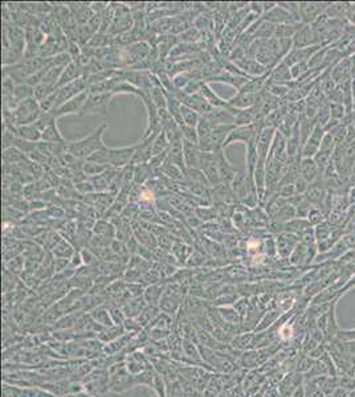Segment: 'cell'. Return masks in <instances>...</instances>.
Segmentation results:
<instances>
[{"mask_svg":"<svg viewBox=\"0 0 355 397\" xmlns=\"http://www.w3.org/2000/svg\"><path fill=\"white\" fill-rule=\"evenodd\" d=\"M330 4L323 3H300V19L304 24H313L317 19L321 18L325 10H327Z\"/></svg>","mask_w":355,"mask_h":397,"instance_id":"obj_8","label":"cell"},{"mask_svg":"<svg viewBox=\"0 0 355 397\" xmlns=\"http://www.w3.org/2000/svg\"><path fill=\"white\" fill-rule=\"evenodd\" d=\"M350 4L348 3H337V4H330L326 10V16L327 18H341L342 15H347Z\"/></svg>","mask_w":355,"mask_h":397,"instance_id":"obj_33","label":"cell"},{"mask_svg":"<svg viewBox=\"0 0 355 397\" xmlns=\"http://www.w3.org/2000/svg\"><path fill=\"white\" fill-rule=\"evenodd\" d=\"M306 188H308V181L305 179H302V177H299L294 183L295 193H302L304 191H306Z\"/></svg>","mask_w":355,"mask_h":397,"instance_id":"obj_46","label":"cell"},{"mask_svg":"<svg viewBox=\"0 0 355 397\" xmlns=\"http://www.w3.org/2000/svg\"><path fill=\"white\" fill-rule=\"evenodd\" d=\"M200 149L196 143L189 142L183 139V156H185V163L187 170L189 168H198L199 164Z\"/></svg>","mask_w":355,"mask_h":397,"instance_id":"obj_10","label":"cell"},{"mask_svg":"<svg viewBox=\"0 0 355 397\" xmlns=\"http://www.w3.org/2000/svg\"><path fill=\"white\" fill-rule=\"evenodd\" d=\"M290 81H293L290 68L281 61L280 64L274 68L273 71H272V73H270L269 82H273V84H285V85H289V82Z\"/></svg>","mask_w":355,"mask_h":397,"instance_id":"obj_16","label":"cell"},{"mask_svg":"<svg viewBox=\"0 0 355 397\" xmlns=\"http://www.w3.org/2000/svg\"><path fill=\"white\" fill-rule=\"evenodd\" d=\"M217 309H219V312H220L224 322L228 323V324H239L242 320L233 306H223V307H217Z\"/></svg>","mask_w":355,"mask_h":397,"instance_id":"obj_29","label":"cell"},{"mask_svg":"<svg viewBox=\"0 0 355 397\" xmlns=\"http://www.w3.org/2000/svg\"><path fill=\"white\" fill-rule=\"evenodd\" d=\"M32 97H35V88H33V86L28 85L27 82L15 85L12 98H14V102L16 103V106H18L20 102L25 101V99L32 98Z\"/></svg>","mask_w":355,"mask_h":397,"instance_id":"obj_20","label":"cell"},{"mask_svg":"<svg viewBox=\"0 0 355 397\" xmlns=\"http://www.w3.org/2000/svg\"><path fill=\"white\" fill-rule=\"evenodd\" d=\"M6 269L10 270L15 276H19V274L23 273V270H25V261L23 259L22 255H15L6 262Z\"/></svg>","mask_w":355,"mask_h":397,"instance_id":"obj_31","label":"cell"},{"mask_svg":"<svg viewBox=\"0 0 355 397\" xmlns=\"http://www.w3.org/2000/svg\"><path fill=\"white\" fill-rule=\"evenodd\" d=\"M344 111H346V107L342 105V103H330V114L331 118L335 119V121H339L342 118L344 117ZM347 113V111H346Z\"/></svg>","mask_w":355,"mask_h":397,"instance_id":"obj_42","label":"cell"},{"mask_svg":"<svg viewBox=\"0 0 355 397\" xmlns=\"http://www.w3.org/2000/svg\"><path fill=\"white\" fill-rule=\"evenodd\" d=\"M147 303H146L145 298L139 297V298H133V299H129L126 303L121 306L122 310H124L125 315L126 318H138L139 314L143 311Z\"/></svg>","mask_w":355,"mask_h":397,"instance_id":"obj_17","label":"cell"},{"mask_svg":"<svg viewBox=\"0 0 355 397\" xmlns=\"http://www.w3.org/2000/svg\"><path fill=\"white\" fill-rule=\"evenodd\" d=\"M48 213H49V216H53V217H61L63 215H64V211L60 210L58 207H50L49 210H48Z\"/></svg>","mask_w":355,"mask_h":397,"instance_id":"obj_48","label":"cell"},{"mask_svg":"<svg viewBox=\"0 0 355 397\" xmlns=\"http://www.w3.org/2000/svg\"><path fill=\"white\" fill-rule=\"evenodd\" d=\"M109 231L115 232L114 228L111 227L110 224L106 223V221H98V223L94 224V233L98 234V236H107V237H109V234H110L111 237H113L114 233H110Z\"/></svg>","mask_w":355,"mask_h":397,"instance_id":"obj_40","label":"cell"},{"mask_svg":"<svg viewBox=\"0 0 355 397\" xmlns=\"http://www.w3.org/2000/svg\"><path fill=\"white\" fill-rule=\"evenodd\" d=\"M138 149V143L128 147H121V149H110L109 150V164L115 170H122L125 167L132 164L134 155Z\"/></svg>","mask_w":355,"mask_h":397,"instance_id":"obj_4","label":"cell"},{"mask_svg":"<svg viewBox=\"0 0 355 397\" xmlns=\"http://www.w3.org/2000/svg\"><path fill=\"white\" fill-rule=\"evenodd\" d=\"M105 130H106V124H102L89 137H85L80 141H75V142H68V153L72 154L76 159L86 160L89 156H92L96 151L105 146L102 141Z\"/></svg>","mask_w":355,"mask_h":397,"instance_id":"obj_1","label":"cell"},{"mask_svg":"<svg viewBox=\"0 0 355 397\" xmlns=\"http://www.w3.org/2000/svg\"><path fill=\"white\" fill-rule=\"evenodd\" d=\"M61 397H89V396L85 393V392H80V393H69Z\"/></svg>","mask_w":355,"mask_h":397,"instance_id":"obj_50","label":"cell"},{"mask_svg":"<svg viewBox=\"0 0 355 397\" xmlns=\"http://www.w3.org/2000/svg\"><path fill=\"white\" fill-rule=\"evenodd\" d=\"M318 172H320V170H318V167H317L316 162H314L312 158H305V159L302 160V163H301V177L302 179H305L308 183H312V181H314V179L317 177Z\"/></svg>","mask_w":355,"mask_h":397,"instance_id":"obj_21","label":"cell"},{"mask_svg":"<svg viewBox=\"0 0 355 397\" xmlns=\"http://www.w3.org/2000/svg\"><path fill=\"white\" fill-rule=\"evenodd\" d=\"M181 131H182V137L185 141H189V142L192 143H199V137H198V130L195 127H190V126H181Z\"/></svg>","mask_w":355,"mask_h":397,"instance_id":"obj_38","label":"cell"},{"mask_svg":"<svg viewBox=\"0 0 355 397\" xmlns=\"http://www.w3.org/2000/svg\"><path fill=\"white\" fill-rule=\"evenodd\" d=\"M153 175L151 170H150L149 163L138 164L134 166V183L135 184H143L146 180H149L150 176Z\"/></svg>","mask_w":355,"mask_h":397,"instance_id":"obj_30","label":"cell"},{"mask_svg":"<svg viewBox=\"0 0 355 397\" xmlns=\"http://www.w3.org/2000/svg\"><path fill=\"white\" fill-rule=\"evenodd\" d=\"M347 18L350 19V22L355 25V4H350V8L347 11Z\"/></svg>","mask_w":355,"mask_h":397,"instance_id":"obj_49","label":"cell"},{"mask_svg":"<svg viewBox=\"0 0 355 397\" xmlns=\"http://www.w3.org/2000/svg\"><path fill=\"white\" fill-rule=\"evenodd\" d=\"M313 45H318V44H317L316 35H314L312 25L302 23L300 28L297 29L294 37H293V48L291 49H301V48H308V46Z\"/></svg>","mask_w":355,"mask_h":397,"instance_id":"obj_7","label":"cell"},{"mask_svg":"<svg viewBox=\"0 0 355 397\" xmlns=\"http://www.w3.org/2000/svg\"><path fill=\"white\" fill-rule=\"evenodd\" d=\"M251 344V335L244 334V335H238L233 338V341L231 342V346L234 350H245L249 347Z\"/></svg>","mask_w":355,"mask_h":397,"instance_id":"obj_39","label":"cell"},{"mask_svg":"<svg viewBox=\"0 0 355 397\" xmlns=\"http://www.w3.org/2000/svg\"><path fill=\"white\" fill-rule=\"evenodd\" d=\"M90 316H92L93 320H94L98 326L102 327V328L114 326L110 312H109L107 309H105V306H97V307H94V309L92 310V312H90Z\"/></svg>","mask_w":355,"mask_h":397,"instance_id":"obj_18","label":"cell"},{"mask_svg":"<svg viewBox=\"0 0 355 397\" xmlns=\"http://www.w3.org/2000/svg\"><path fill=\"white\" fill-rule=\"evenodd\" d=\"M200 94H202L203 98L206 99L207 102L210 103L212 107H217V109H229V107H231L228 101L221 99L206 82H203L202 89H200Z\"/></svg>","mask_w":355,"mask_h":397,"instance_id":"obj_15","label":"cell"},{"mask_svg":"<svg viewBox=\"0 0 355 397\" xmlns=\"http://www.w3.org/2000/svg\"><path fill=\"white\" fill-rule=\"evenodd\" d=\"M159 171L163 175H166L167 177L172 179V180L181 181V180H183V179H186L185 172H183V171H182L179 167L175 166V164H172V163H170V162H167V160H164V163L162 164V167L159 168Z\"/></svg>","mask_w":355,"mask_h":397,"instance_id":"obj_24","label":"cell"},{"mask_svg":"<svg viewBox=\"0 0 355 397\" xmlns=\"http://www.w3.org/2000/svg\"><path fill=\"white\" fill-rule=\"evenodd\" d=\"M259 94H249V93L238 92V94L232 98L228 99V103L234 109H249L256 105Z\"/></svg>","mask_w":355,"mask_h":397,"instance_id":"obj_14","label":"cell"},{"mask_svg":"<svg viewBox=\"0 0 355 397\" xmlns=\"http://www.w3.org/2000/svg\"><path fill=\"white\" fill-rule=\"evenodd\" d=\"M182 119H183V123L186 124V126H190V127H198V124H199V121H200V114L196 113L195 110H192L191 107L189 106H185V105H182Z\"/></svg>","mask_w":355,"mask_h":397,"instance_id":"obj_26","label":"cell"},{"mask_svg":"<svg viewBox=\"0 0 355 397\" xmlns=\"http://www.w3.org/2000/svg\"><path fill=\"white\" fill-rule=\"evenodd\" d=\"M41 141L45 143H52V145H58V143L67 142V141L63 138V135H61L58 127H57V121L53 122L52 124H49V126L44 130Z\"/></svg>","mask_w":355,"mask_h":397,"instance_id":"obj_23","label":"cell"},{"mask_svg":"<svg viewBox=\"0 0 355 397\" xmlns=\"http://www.w3.org/2000/svg\"><path fill=\"white\" fill-rule=\"evenodd\" d=\"M259 109L256 106L249 107V109H239V111L234 115V126L236 127H243V126H251L256 122L257 115H259Z\"/></svg>","mask_w":355,"mask_h":397,"instance_id":"obj_13","label":"cell"},{"mask_svg":"<svg viewBox=\"0 0 355 397\" xmlns=\"http://www.w3.org/2000/svg\"><path fill=\"white\" fill-rule=\"evenodd\" d=\"M163 287H160L159 285H151V286L145 287V293H143V298L147 305L153 306H159V302L163 297Z\"/></svg>","mask_w":355,"mask_h":397,"instance_id":"obj_22","label":"cell"},{"mask_svg":"<svg viewBox=\"0 0 355 397\" xmlns=\"http://www.w3.org/2000/svg\"><path fill=\"white\" fill-rule=\"evenodd\" d=\"M88 97L89 93L88 90H85V92L81 93V94L76 96L75 98L69 99V101H67L65 103H63L61 106L57 107L56 110L50 111V113L53 114L56 119H60V118L65 117V115H71V114H80V111H81L82 106H84V103H85V101L88 99Z\"/></svg>","mask_w":355,"mask_h":397,"instance_id":"obj_5","label":"cell"},{"mask_svg":"<svg viewBox=\"0 0 355 397\" xmlns=\"http://www.w3.org/2000/svg\"><path fill=\"white\" fill-rule=\"evenodd\" d=\"M22 390L23 388L3 383V397H22Z\"/></svg>","mask_w":355,"mask_h":397,"instance_id":"obj_41","label":"cell"},{"mask_svg":"<svg viewBox=\"0 0 355 397\" xmlns=\"http://www.w3.org/2000/svg\"><path fill=\"white\" fill-rule=\"evenodd\" d=\"M351 179L352 180L355 181V167H354V170H352V174H351Z\"/></svg>","mask_w":355,"mask_h":397,"instance_id":"obj_53","label":"cell"},{"mask_svg":"<svg viewBox=\"0 0 355 397\" xmlns=\"http://www.w3.org/2000/svg\"><path fill=\"white\" fill-rule=\"evenodd\" d=\"M330 76L337 85H342L344 82L350 81V76H351V58H346V60L341 61L337 67L334 68Z\"/></svg>","mask_w":355,"mask_h":397,"instance_id":"obj_11","label":"cell"},{"mask_svg":"<svg viewBox=\"0 0 355 397\" xmlns=\"http://www.w3.org/2000/svg\"><path fill=\"white\" fill-rule=\"evenodd\" d=\"M27 156L23 151H20L16 147H11V149L4 150V162L6 164H12V163H19L24 160Z\"/></svg>","mask_w":355,"mask_h":397,"instance_id":"obj_32","label":"cell"},{"mask_svg":"<svg viewBox=\"0 0 355 397\" xmlns=\"http://www.w3.org/2000/svg\"><path fill=\"white\" fill-rule=\"evenodd\" d=\"M352 109L355 110V80H352Z\"/></svg>","mask_w":355,"mask_h":397,"instance_id":"obj_51","label":"cell"},{"mask_svg":"<svg viewBox=\"0 0 355 397\" xmlns=\"http://www.w3.org/2000/svg\"><path fill=\"white\" fill-rule=\"evenodd\" d=\"M154 390L156 392V394L159 397H167V384H166V379L163 376L158 373L155 371V375H154V380H153V385H151Z\"/></svg>","mask_w":355,"mask_h":397,"instance_id":"obj_34","label":"cell"},{"mask_svg":"<svg viewBox=\"0 0 355 397\" xmlns=\"http://www.w3.org/2000/svg\"><path fill=\"white\" fill-rule=\"evenodd\" d=\"M122 397H159L151 386L135 385L128 392L122 393Z\"/></svg>","mask_w":355,"mask_h":397,"instance_id":"obj_27","label":"cell"},{"mask_svg":"<svg viewBox=\"0 0 355 397\" xmlns=\"http://www.w3.org/2000/svg\"><path fill=\"white\" fill-rule=\"evenodd\" d=\"M110 166H102V164H97V163H92V162H86L84 163V174L88 175V176H97V175L103 174L105 171L109 170Z\"/></svg>","mask_w":355,"mask_h":397,"instance_id":"obj_35","label":"cell"},{"mask_svg":"<svg viewBox=\"0 0 355 397\" xmlns=\"http://www.w3.org/2000/svg\"><path fill=\"white\" fill-rule=\"evenodd\" d=\"M291 334H293V330H291V327L289 326V324H285V326H282L280 328V335L282 339H289V338H291Z\"/></svg>","mask_w":355,"mask_h":397,"instance_id":"obj_47","label":"cell"},{"mask_svg":"<svg viewBox=\"0 0 355 397\" xmlns=\"http://www.w3.org/2000/svg\"><path fill=\"white\" fill-rule=\"evenodd\" d=\"M102 397H122V394L113 393V392H107V393H106V394H103Z\"/></svg>","mask_w":355,"mask_h":397,"instance_id":"obj_52","label":"cell"},{"mask_svg":"<svg viewBox=\"0 0 355 397\" xmlns=\"http://www.w3.org/2000/svg\"><path fill=\"white\" fill-rule=\"evenodd\" d=\"M109 312H110L111 320H113L114 324H118V326L124 324V322L126 320V315H125V312L124 310H122L121 306L113 305L110 309H109Z\"/></svg>","mask_w":355,"mask_h":397,"instance_id":"obj_37","label":"cell"},{"mask_svg":"<svg viewBox=\"0 0 355 397\" xmlns=\"http://www.w3.org/2000/svg\"><path fill=\"white\" fill-rule=\"evenodd\" d=\"M75 248L72 246L71 242L67 241L65 238H63L58 244H57L56 248L53 249V255L54 258H67L71 259L73 255H75Z\"/></svg>","mask_w":355,"mask_h":397,"instance_id":"obj_25","label":"cell"},{"mask_svg":"<svg viewBox=\"0 0 355 397\" xmlns=\"http://www.w3.org/2000/svg\"><path fill=\"white\" fill-rule=\"evenodd\" d=\"M196 213H198V216H199L200 219H203V220H212V219L217 217L216 211L213 210V208H206V207H204V208H198Z\"/></svg>","mask_w":355,"mask_h":397,"instance_id":"obj_44","label":"cell"},{"mask_svg":"<svg viewBox=\"0 0 355 397\" xmlns=\"http://www.w3.org/2000/svg\"><path fill=\"white\" fill-rule=\"evenodd\" d=\"M113 93H101V94H89L88 99L84 103L81 111L78 115L85 117V115H94V114H105L107 113L110 99L113 98Z\"/></svg>","mask_w":355,"mask_h":397,"instance_id":"obj_3","label":"cell"},{"mask_svg":"<svg viewBox=\"0 0 355 397\" xmlns=\"http://www.w3.org/2000/svg\"><path fill=\"white\" fill-rule=\"evenodd\" d=\"M125 363H126V368H128L129 372L134 376L142 373L143 371L151 367L150 358L141 350H137V351L129 354L125 359Z\"/></svg>","mask_w":355,"mask_h":397,"instance_id":"obj_6","label":"cell"},{"mask_svg":"<svg viewBox=\"0 0 355 397\" xmlns=\"http://www.w3.org/2000/svg\"><path fill=\"white\" fill-rule=\"evenodd\" d=\"M15 135H16L18 138L23 139V141H27V142L37 143L41 141V138H43V131H41V130L33 123V124H27V126H19V127H16V133H15Z\"/></svg>","mask_w":355,"mask_h":397,"instance_id":"obj_12","label":"cell"},{"mask_svg":"<svg viewBox=\"0 0 355 397\" xmlns=\"http://www.w3.org/2000/svg\"><path fill=\"white\" fill-rule=\"evenodd\" d=\"M170 149V141L167 138L166 133L162 131L158 134L155 139H154L153 143V156L160 155V154L167 153Z\"/></svg>","mask_w":355,"mask_h":397,"instance_id":"obj_28","label":"cell"},{"mask_svg":"<svg viewBox=\"0 0 355 397\" xmlns=\"http://www.w3.org/2000/svg\"><path fill=\"white\" fill-rule=\"evenodd\" d=\"M334 142H335V141L333 139L331 134H326L322 139L320 151H323V153H326V154H331L334 150Z\"/></svg>","mask_w":355,"mask_h":397,"instance_id":"obj_43","label":"cell"},{"mask_svg":"<svg viewBox=\"0 0 355 397\" xmlns=\"http://www.w3.org/2000/svg\"><path fill=\"white\" fill-rule=\"evenodd\" d=\"M109 389L113 393L122 394L137 385L135 376L129 372L126 363L120 362L109 367Z\"/></svg>","mask_w":355,"mask_h":397,"instance_id":"obj_2","label":"cell"},{"mask_svg":"<svg viewBox=\"0 0 355 397\" xmlns=\"http://www.w3.org/2000/svg\"><path fill=\"white\" fill-rule=\"evenodd\" d=\"M80 253H81L82 262H84V265L92 266L93 263L97 262V257H96V254L93 253V250H88V249H82V250Z\"/></svg>","mask_w":355,"mask_h":397,"instance_id":"obj_45","label":"cell"},{"mask_svg":"<svg viewBox=\"0 0 355 397\" xmlns=\"http://www.w3.org/2000/svg\"><path fill=\"white\" fill-rule=\"evenodd\" d=\"M309 64L308 62H299V64H294L293 67H290V72H291V77L293 80H301L302 77H305L308 73H309Z\"/></svg>","mask_w":355,"mask_h":397,"instance_id":"obj_36","label":"cell"},{"mask_svg":"<svg viewBox=\"0 0 355 397\" xmlns=\"http://www.w3.org/2000/svg\"><path fill=\"white\" fill-rule=\"evenodd\" d=\"M234 65L239 69H242L243 72H245L247 76H253V77H260V76H264L269 72L268 68H265L264 65L260 64L256 58L249 56H245L240 58V60L234 61Z\"/></svg>","mask_w":355,"mask_h":397,"instance_id":"obj_9","label":"cell"},{"mask_svg":"<svg viewBox=\"0 0 355 397\" xmlns=\"http://www.w3.org/2000/svg\"><path fill=\"white\" fill-rule=\"evenodd\" d=\"M124 334H126V330H125V327L122 326V324L121 326L114 324V326L111 327L102 328V330L100 331V334L97 335V338H98L103 344H107L110 343V342L115 341V339H118V338H121Z\"/></svg>","mask_w":355,"mask_h":397,"instance_id":"obj_19","label":"cell"}]
</instances>
